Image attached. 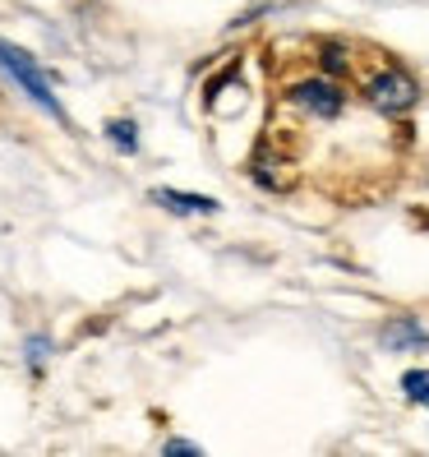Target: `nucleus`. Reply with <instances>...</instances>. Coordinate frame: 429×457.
I'll return each mask as SVG.
<instances>
[{"instance_id":"f257e3e1","label":"nucleus","mask_w":429,"mask_h":457,"mask_svg":"<svg viewBox=\"0 0 429 457\" xmlns=\"http://www.w3.org/2000/svg\"><path fill=\"white\" fill-rule=\"evenodd\" d=\"M360 97L374 106L379 116H388V120H397V116H407L411 106L420 102V84L407 74V70H397V65H384L379 74H369L365 79V88H360Z\"/></svg>"},{"instance_id":"f03ea898","label":"nucleus","mask_w":429,"mask_h":457,"mask_svg":"<svg viewBox=\"0 0 429 457\" xmlns=\"http://www.w3.org/2000/svg\"><path fill=\"white\" fill-rule=\"evenodd\" d=\"M0 70H5V74L14 79V84H19L23 93H29V97L42 106V112H51L56 120H65V112H61L56 93H51L46 74H42V65H37V61H33L23 46H14V42H5V37H0Z\"/></svg>"},{"instance_id":"7ed1b4c3","label":"nucleus","mask_w":429,"mask_h":457,"mask_svg":"<svg viewBox=\"0 0 429 457\" xmlns=\"http://www.w3.org/2000/svg\"><path fill=\"white\" fill-rule=\"evenodd\" d=\"M286 97H291V106L309 112L314 120H337V116H342V106H346L342 84H337V79H328V74H314V79H301V84H291Z\"/></svg>"},{"instance_id":"20e7f679","label":"nucleus","mask_w":429,"mask_h":457,"mask_svg":"<svg viewBox=\"0 0 429 457\" xmlns=\"http://www.w3.org/2000/svg\"><path fill=\"white\" fill-rule=\"evenodd\" d=\"M153 204L176 212V218H212V212H218V199H208V195H180V190H153Z\"/></svg>"},{"instance_id":"39448f33","label":"nucleus","mask_w":429,"mask_h":457,"mask_svg":"<svg viewBox=\"0 0 429 457\" xmlns=\"http://www.w3.org/2000/svg\"><path fill=\"white\" fill-rule=\"evenodd\" d=\"M379 342L388 352H429V333L416 324V319H392V324L379 333Z\"/></svg>"},{"instance_id":"423d86ee","label":"nucleus","mask_w":429,"mask_h":457,"mask_svg":"<svg viewBox=\"0 0 429 457\" xmlns=\"http://www.w3.org/2000/svg\"><path fill=\"white\" fill-rule=\"evenodd\" d=\"M318 74H328V79H346L356 70V61H351V51H346L342 42H318Z\"/></svg>"},{"instance_id":"0eeeda50","label":"nucleus","mask_w":429,"mask_h":457,"mask_svg":"<svg viewBox=\"0 0 429 457\" xmlns=\"http://www.w3.org/2000/svg\"><path fill=\"white\" fill-rule=\"evenodd\" d=\"M277 167H282L277 157L268 153V148H259V153H254V162H250V176L263 185V190H282V185H286V176H282Z\"/></svg>"},{"instance_id":"6e6552de","label":"nucleus","mask_w":429,"mask_h":457,"mask_svg":"<svg viewBox=\"0 0 429 457\" xmlns=\"http://www.w3.org/2000/svg\"><path fill=\"white\" fill-rule=\"evenodd\" d=\"M401 393H407V402H416V407H429V370L401 374Z\"/></svg>"},{"instance_id":"1a4fd4ad","label":"nucleus","mask_w":429,"mask_h":457,"mask_svg":"<svg viewBox=\"0 0 429 457\" xmlns=\"http://www.w3.org/2000/svg\"><path fill=\"white\" fill-rule=\"evenodd\" d=\"M106 139H111L120 153H134V148H139V125H134V120H111V125H106Z\"/></svg>"},{"instance_id":"9d476101","label":"nucleus","mask_w":429,"mask_h":457,"mask_svg":"<svg viewBox=\"0 0 429 457\" xmlns=\"http://www.w3.org/2000/svg\"><path fill=\"white\" fill-rule=\"evenodd\" d=\"M167 453H199V444H185V439H171Z\"/></svg>"}]
</instances>
